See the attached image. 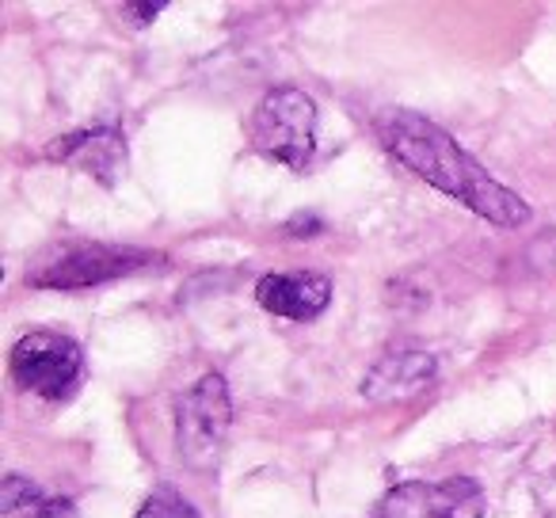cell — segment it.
I'll use <instances>...</instances> for the list:
<instances>
[{
  "label": "cell",
  "mask_w": 556,
  "mask_h": 518,
  "mask_svg": "<svg viewBox=\"0 0 556 518\" xmlns=\"http://www.w3.org/2000/svg\"><path fill=\"white\" fill-rule=\"evenodd\" d=\"M374 134L381 138V146L424 184H431L434 191L450 194L462 206H469L477 217L500 225V229H518L530 222V202L522 194H515L510 187H503L500 179H492V172L480 161H472L439 123L424 118L419 111L408 108H389L374 118Z\"/></svg>",
  "instance_id": "6da1fadb"
},
{
  "label": "cell",
  "mask_w": 556,
  "mask_h": 518,
  "mask_svg": "<svg viewBox=\"0 0 556 518\" xmlns=\"http://www.w3.org/2000/svg\"><path fill=\"white\" fill-rule=\"evenodd\" d=\"M164 255L149 248L100 244V240H62L27 267V287L39 290H88L126 279L146 267H161Z\"/></svg>",
  "instance_id": "7a4b0ae2"
},
{
  "label": "cell",
  "mask_w": 556,
  "mask_h": 518,
  "mask_svg": "<svg viewBox=\"0 0 556 518\" xmlns=\"http://www.w3.org/2000/svg\"><path fill=\"white\" fill-rule=\"evenodd\" d=\"M248 141L260 156L305 172L317 153V103L294 85L270 88L248 118Z\"/></svg>",
  "instance_id": "3957f363"
},
{
  "label": "cell",
  "mask_w": 556,
  "mask_h": 518,
  "mask_svg": "<svg viewBox=\"0 0 556 518\" xmlns=\"http://www.w3.org/2000/svg\"><path fill=\"white\" fill-rule=\"evenodd\" d=\"M232 427V401L222 374H202L176 401V454L191 472H210L222 462Z\"/></svg>",
  "instance_id": "277c9868"
},
{
  "label": "cell",
  "mask_w": 556,
  "mask_h": 518,
  "mask_svg": "<svg viewBox=\"0 0 556 518\" xmlns=\"http://www.w3.org/2000/svg\"><path fill=\"white\" fill-rule=\"evenodd\" d=\"M9 370L20 389L58 404L77 393V381L85 374V351L70 336L39 328V332H27L24 340H16L9 355Z\"/></svg>",
  "instance_id": "5b68a950"
},
{
  "label": "cell",
  "mask_w": 556,
  "mask_h": 518,
  "mask_svg": "<svg viewBox=\"0 0 556 518\" xmlns=\"http://www.w3.org/2000/svg\"><path fill=\"white\" fill-rule=\"evenodd\" d=\"M488 503L472 477L408 480L389 488L370 518H484Z\"/></svg>",
  "instance_id": "8992f818"
},
{
  "label": "cell",
  "mask_w": 556,
  "mask_h": 518,
  "mask_svg": "<svg viewBox=\"0 0 556 518\" xmlns=\"http://www.w3.org/2000/svg\"><path fill=\"white\" fill-rule=\"evenodd\" d=\"M47 156L58 164H70V168L85 172V176L100 179L103 187H115L126 172V138H123V130L96 126V130H77V134H65V138L50 141Z\"/></svg>",
  "instance_id": "52a82bcc"
},
{
  "label": "cell",
  "mask_w": 556,
  "mask_h": 518,
  "mask_svg": "<svg viewBox=\"0 0 556 518\" xmlns=\"http://www.w3.org/2000/svg\"><path fill=\"white\" fill-rule=\"evenodd\" d=\"M434 378H439V358L431 351H389L366 370L363 396L374 404L412 401V396L427 393Z\"/></svg>",
  "instance_id": "ba28073f"
},
{
  "label": "cell",
  "mask_w": 556,
  "mask_h": 518,
  "mask_svg": "<svg viewBox=\"0 0 556 518\" xmlns=\"http://www.w3.org/2000/svg\"><path fill=\"white\" fill-rule=\"evenodd\" d=\"M255 302L275 317L287 320H317L332 302V282L313 271H290V275H263L255 282Z\"/></svg>",
  "instance_id": "9c48e42d"
},
{
  "label": "cell",
  "mask_w": 556,
  "mask_h": 518,
  "mask_svg": "<svg viewBox=\"0 0 556 518\" xmlns=\"http://www.w3.org/2000/svg\"><path fill=\"white\" fill-rule=\"evenodd\" d=\"M134 518H199V515H194V507L176 492V488H156V492L141 503Z\"/></svg>",
  "instance_id": "30bf717a"
},
{
  "label": "cell",
  "mask_w": 556,
  "mask_h": 518,
  "mask_svg": "<svg viewBox=\"0 0 556 518\" xmlns=\"http://www.w3.org/2000/svg\"><path fill=\"white\" fill-rule=\"evenodd\" d=\"M39 495L42 492L31 484V480L20 477V472H9V477H4V488H0V507H4V515H24Z\"/></svg>",
  "instance_id": "8fae6325"
},
{
  "label": "cell",
  "mask_w": 556,
  "mask_h": 518,
  "mask_svg": "<svg viewBox=\"0 0 556 518\" xmlns=\"http://www.w3.org/2000/svg\"><path fill=\"white\" fill-rule=\"evenodd\" d=\"M164 9H168V0H153V4H123V16L130 20L134 27H146V24H153Z\"/></svg>",
  "instance_id": "7c38bea8"
},
{
  "label": "cell",
  "mask_w": 556,
  "mask_h": 518,
  "mask_svg": "<svg viewBox=\"0 0 556 518\" xmlns=\"http://www.w3.org/2000/svg\"><path fill=\"white\" fill-rule=\"evenodd\" d=\"M70 507H73L70 500H47V495H39V500H35L20 518H62Z\"/></svg>",
  "instance_id": "4fadbf2b"
},
{
  "label": "cell",
  "mask_w": 556,
  "mask_h": 518,
  "mask_svg": "<svg viewBox=\"0 0 556 518\" xmlns=\"http://www.w3.org/2000/svg\"><path fill=\"white\" fill-rule=\"evenodd\" d=\"M320 229H325V225H320V217H313V214H298V217H290V222H287L290 237H317Z\"/></svg>",
  "instance_id": "5bb4252c"
}]
</instances>
